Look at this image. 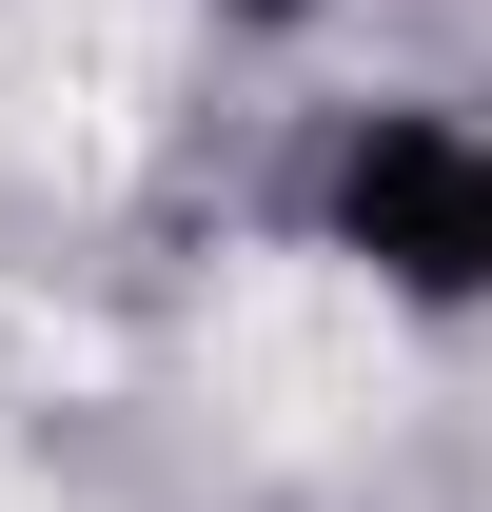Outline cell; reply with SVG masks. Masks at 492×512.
I'll return each instance as SVG.
<instances>
[{
  "label": "cell",
  "instance_id": "6da1fadb",
  "mask_svg": "<svg viewBox=\"0 0 492 512\" xmlns=\"http://www.w3.org/2000/svg\"><path fill=\"white\" fill-rule=\"evenodd\" d=\"M197 355H217V414H256V434H355L374 394H394V316H374V276H335V256H256Z\"/></svg>",
  "mask_w": 492,
  "mask_h": 512
}]
</instances>
